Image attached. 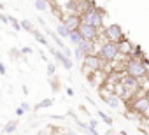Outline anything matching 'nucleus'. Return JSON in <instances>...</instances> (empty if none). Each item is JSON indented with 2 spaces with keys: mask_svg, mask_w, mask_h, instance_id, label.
<instances>
[{
  "mask_svg": "<svg viewBox=\"0 0 149 135\" xmlns=\"http://www.w3.org/2000/svg\"><path fill=\"white\" fill-rule=\"evenodd\" d=\"M125 72L137 77V79H144L147 77V65L142 58L139 56H130L125 63Z\"/></svg>",
  "mask_w": 149,
  "mask_h": 135,
  "instance_id": "obj_1",
  "label": "nucleus"
},
{
  "mask_svg": "<svg viewBox=\"0 0 149 135\" xmlns=\"http://www.w3.org/2000/svg\"><path fill=\"white\" fill-rule=\"evenodd\" d=\"M97 54L104 60V61H107V63H112L114 60H118V56H119V44L118 42H112V40H104L100 46H98V49H97Z\"/></svg>",
  "mask_w": 149,
  "mask_h": 135,
  "instance_id": "obj_2",
  "label": "nucleus"
},
{
  "mask_svg": "<svg viewBox=\"0 0 149 135\" xmlns=\"http://www.w3.org/2000/svg\"><path fill=\"white\" fill-rule=\"evenodd\" d=\"M81 21L88 23V25H93V26H97V28L102 30L104 28V13L93 6V7H90L88 11H84L81 14Z\"/></svg>",
  "mask_w": 149,
  "mask_h": 135,
  "instance_id": "obj_3",
  "label": "nucleus"
},
{
  "mask_svg": "<svg viewBox=\"0 0 149 135\" xmlns=\"http://www.w3.org/2000/svg\"><path fill=\"white\" fill-rule=\"evenodd\" d=\"M104 63H107V61H104L97 53L86 54V58H84V61H83V72H84L86 76H90V74L97 72V70H102Z\"/></svg>",
  "mask_w": 149,
  "mask_h": 135,
  "instance_id": "obj_4",
  "label": "nucleus"
},
{
  "mask_svg": "<svg viewBox=\"0 0 149 135\" xmlns=\"http://www.w3.org/2000/svg\"><path fill=\"white\" fill-rule=\"evenodd\" d=\"M104 35H105L107 40H112V42H121L123 39H126L123 28H121L119 25H116V23H112V25H109L107 28H104Z\"/></svg>",
  "mask_w": 149,
  "mask_h": 135,
  "instance_id": "obj_5",
  "label": "nucleus"
},
{
  "mask_svg": "<svg viewBox=\"0 0 149 135\" xmlns=\"http://www.w3.org/2000/svg\"><path fill=\"white\" fill-rule=\"evenodd\" d=\"M47 49H49V51H51V54L58 60V63H60V65H63V69H65V70H72V67H74L72 58H68L61 49H56V47H53V46H49Z\"/></svg>",
  "mask_w": 149,
  "mask_h": 135,
  "instance_id": "obj_6",
  "label": "nucleus"
},
{
  "mask_svg": "<svg viewBox=\"0 0 149 135\" xmlns=\"http://www.w3.org/2000/svg\"><path fill=\"white\" fill-rule=\"evenodd\" d=\"M61 23H65V26H67L68 30H77L79 25L83 23V21H81V14H68V16L63 18Z\"/></svg>",
  "mask_w": 149,
  "mask_h": 135,
  "instance_id": "obj_7",
  "label": "nucleus"
},
{
  "mask_svg": "<svg viewBox=\"0 0 149 135\" xmlns=\"http://www.w3.org/2000/svg\"><path fill=\"white\" fill-rule=\"evenodd\" d=\"M147 107H149V98H147V95L139 97V98L132 104V109H133L135 112H139V114H144Z\"/></svg>",
  "mask_w": 149,
  "mask_h": 135,
  "instance_id": "obj_8",
  "label": "nucleus"
},
{
  "mask_svg": "<svg viewBox=\"0 0 149 135\" xmlns=\"http://www.w3.org/2000/svg\"><path fill=\"white\" fill-rule=\"evenodd\" d=\"M119 44V54H123V56H132L133 54V51H135V47H133V44L128 40V39H123L121 42H118Z\"/></svg>",
  "mask_w": 149,
  "mask_h": 135,
  "instance_id": "obj_9",
  "label": "nucleus"
},
{
  "mask_svg": "<svg viewBox=\"0 0 149 135\" xmlns=\"http://www.w3.org/2000/svg\"><path fill=\"white\" fill-rule=\"evenodd\" d=\"M68 40H70V44H72L74 47H76V46H81V42L84 40V37L81 35V32H79V30H72V32H70Z\"/></svg>",
  "mask_w": 149,
  "mask_h": 135,
  "instance_id": "obj_10",
  "label": "nucleus"
},
{
  "mask_svg": "<svg viewBox=\"0 0 149 135\" xmlns=\"http://www.w3.org/2000/svg\"><path fill=\"white\" fill-rule=\"evenodd\" d=\"M54 32H56V33H58V35H60L61 39H68V37H70V32H72V30H68V28L65 26V23H61V21H60V23L56 25V30H54Z\"/></svg>",
  "mask_w": 149,
  "mask_h": 135,
  "instance_id": "obj_11",
  "label": "nucleus"
},
{
  "mask_svg": "<svg viewBox=\"0 0 149 135\" xmlns=\"http://www.w3.org/2000/svg\"><path fill=\"white\" fill-rule=\"evenodd\" d=\"M18 119H11V121H7L6 125H4V133H7V135H13L14 132H16V128H18Z\"/></svg>",
  "mask_w": 149,
  "mask_h": 135,
  "instance_id": "obj_12",
  "label": "nucleus"
},
{
  "mask_svg": "<svg viewBox=\"0 0 149 135\" xmlns=\"http://www.w3.org/2000/svg\"><path fill=\"white\" fill-rule=\"evenodd\" d=\"M53 104H54V100H53V98H44V100H40L39 104H35L33 111L37 112V111H40V109H47V107H51Z\"/></svg>",
  "mask_w": 149,
  "mask_h": 135,
  "instance_id": "obj_13",
  "label": "nucleus"
},
{
  "mask_svg": "<svg viewBox=\"0 0 149 135\" xmlns=\"http://www.w3.org/2000/svg\"><path fill=\"white\" fill-rule=\"evenodd\" d=\"M32 35L35 37V40H37L39 44H42V46H46V47H49V42H47V39H46V37H44V35H42V33H40V32H39L37 28H35V30L32 32Z\"/></svg>",
  "mask_w": 149,
  "mask_h": 135,
  "instance_id": "obj_14",
  "label": "nucleus"
},
{
  "mask_svg": "<svg viewBox=\"0 0 149 135\" xmlns=\"http://www.w3.org/2000/svg\"><path fill=\"white\" fill-rule=\"evenodd\" d=\"M74 58H76L77 61H81V63H83V61H84V58H86V53H84L79 46H76V47H74Z\"/></svg>",
  "mask_w": 149,
  "mask_h": 135,
  "instance_id": "obj_15",
  "label": "nucleus"
},
{
  "mask_svg": "<svg viewBox=\"0 0 149 135\" xmlns=\"http://www.w3.org/2000/svg\"><path fill=\"white\" fill-rule=\"evenodd\" d=\"M33 6H35L37 11H47L49 9V2H47V0H35Z\"/></svg>",
  "mask_w": 149,
  "mask_h": 135,
  "instance_id": "obj_16",
  "label": "nucleus"
},
{
  "mask_svg": "<svg viewBox=\"0 0 149 135\" xmlns=\"http://www.w3.org/2000/svg\"><path fill=\"white\" fill-rule=\"evenodd\" d=\"M21 28H23L25 32H30V33L35 30V26H33V23H32L30 19H23V21H21Z\"/></svg>",
  "mask_w": 149,
  "mask_h": 135,
  "instance_id": "obj_17",
  "label": "nucleus"
},
{
  "mask_svg": "<svg viewBox=\"0 0 149 135\" xmlns=\"http://www.w3.org/2000/svg\"><path fill=\"white\" fill-rule=\"evenodd\" d=\"M9 25L14 28V32H21V30H23V28H21V21H18V19L13 18V16L9 18Z\"/></svg>",
  "mask_w": 149,
  "mask_h": 135,
  "instance_id": "obj_18",
  "label": "nucleus"
},
{
  "mask_svg": "<svg viewBox=\"0 0 149 135\" xmlns=\"http://www.w3.org/2000/svg\"><path fill=\"white\" fill-rule=\"evenodd\" d=\"M98 116H100V119H102V121H104L105 125L112 126V123H114V121H112V118H109V116H107V114H105L104 111H100V109H98Z\"/></svg>",
  "mask_w": 149,
  "mask_h": 135,
  "instance_id": "obj_19",
  "label": "nucleus"
},
{
  "mask_svg": "<svg viewBox=\"0 0 149 135\" xmlns=\"http://www.w3.org/2000/svg\"><path fill=\"white\" fill-rule=\"evenodd\" d=\"M54 74H56V67H54V63H49V61H47V76L53 77Z\"/></svg>",
  "mask_w": 149,
  "mask_h": 135,
  "instance_id": "obj_20",
  "label": "nucleus"
},
{
  "mask_svg": "<svg viewBox=\"0 0 149 135\" xmlns=\"http://www.w3.org/2000/svg\"><path fill=\"white\" fill-rule=\"evenodd\" d=\"M9 18H11V16H7V14H4V13H0V21H2L4 25H9Z\"/></svg>",
  "mask_w": 149,
  "mask_h": 135,
  "instance_id": "obj_21",
  "label": "nucleus"
},
{
  "mask_svg": "<svg viewBox=\"0 0 149 135\" xmlns=\"http://www.w3.org/2000/svg\"><path fill=\"white\" fill-rule=\"evenodd\" d=\"M7 74V69H6V65L0 61V76H6Z\"/></svg>",
  "mask_w": 149,
  "mask_h": 135,
  "instance_id": "obj_22",
  "label": "nucleus"
},
{
  "mask_svg": "<svg viewBox=\"0 0 149 135\" xmlns=\"http://www.w3.org/2000/svg\"><path fill=\"white\" fill-rule=\"evenodd\" d=\"M37 21H39V25H40L42 28H47V23H46V21H44L42 18H37Z\"/></svg>",
  "mask_w": 149,
  "mask_h": 135,
  "instance_id": "obj_23",
  "label": "nucleus"
},
{
  "mask_svg": "<svg viewBox=\"0 0 149 135\" xmlns=\"http://www.w3.org/2000/svg\"><path fill=\"white\" fill-rule=\"evenodd\" d=\"M88 125H90L91 128H97V126H98V123H97V119H90V121H88Z\"/></svg>",
  "mask_w": 149,
  "mask_h": 135,
  "instance_id": "obj_24",
  "label": "nucleus"
},
{
  "mask_svg": "<svg viewBox=\"0 0 149 135\" xmlns=\"http://www.w3.org/2000/svg\"><path fill=\"white\" fill-rule=\"evenodd\" d=\"M21 53H25V54H32L33 51H32V47H23V49H21Z\"/></svg>",
  "mask_w": 149,
  "mask_h": 135,
  "instance_id": "obj_25",
  "label": "nucleus"
},
{
  "mask_svg": "<svg viewBox=\"0 0 149 135\" xmlns=\"http://www.w3.org/2000/svg\"><path fill=\"white\" fill-rule=\"evenodd\" d=\"M23 114H25V109L23 107H18L16 109V116H23Z\"/></svg>",
  "mask_w": 149,
  "mask_h": 135,
  "instance_id": "obj_26",
  "label": "nucleus"
},
{
  "mask_svg": "<svg viewBox=\"0 0 149 135\" xmlns=\"http://www.w3.org/2000/svg\"><path fill=\"white\" fill-rule=\"evenodd\" d=\"M37 53H39V54H40V58H42V60H44V61H46V63H47V61H49V60H47V56H46V54H44V53H42V51H37Z\"/></svg>",
  "mask_w": 149,
  "mask_h": 135,
  "instance_id": "obj_27",
  "label": "nucleus"
},
{
  "mask_svg": "<svg viewBox=\"0 0 149 135\" xmlns=\"http://www.w3.org/2000/svg\"><path fill=\"white\" fill-rule=\"evenodd\" d=\"M21 107H23V109H25V112H26V111H30V105H28V104H26V102H23V104H21Z\"/></svg>",
  "mask_w": 149,
  "mask_h": 135,
  "instance_id": "obj_28",
  "label": "nucleus"
},
{
  "mask_svg": "<svg viewBox=\"0 0 149 135\" xmlns=\"http://www.w3.org/2000/svg\"><path fill=\"white\" fill-rule=\"evenodd\" d=\"M142 116H144V119H147V121H149V107H147V109H146V112H144V114H142Z\"/></svg>",
  "mask_w": 149,
  "mask_h": 135,
  "instance_id": "obj_29",
  "label": "nucleus"
},
{
  "mask_svg": "<svg viewBox=\"0 0 149 135\" xmlns=\"http://www.w3.org/2000/svg\"><path fill=\"white\" fill-rule=\"evenodd\" d=\"M67 95H68V97H74V90H72V88H67Z\"/></svg>",
  "mask_w": 149,
  "mask_h": 135,
  "instance_id": "obj_30",
  "label": "nucleus"
},
{
  "mask_svg": "<svg viewBox=\"0 0 149 135\" xmlns=\"http://www.w3.org/2000/svg\"><path fill=\"white\" fill-rule=\"evenodd\" d=\"M105 135H119V133H116L114 130H107V132H105Z\"/></svg>",
  "mask_w": 149,
  "mask_h": 135,
  "instance_id": "obj_31",
  "label": "nucleus"
},
{
  "mask_svg": "<svg viewBox=\"0 0 149 135\" xmlns=\"http://www.w3.org/2000/svg\"><path fill=\"white\" fill-rule=\"evenodd\" d=\"M39 135H51V132H40Z\"/></svg>",
  "mask_w": 149,
  "mask_h": 135,
  "instance_id": "obj_32",
  "label": "nucleus"
},
{
  "mask_svg": "<svg viewBox=\"0 0 149 135\" xmlns=\"http://www.w3.org/2000/svg\"><path fill=\"white\" fill-rule=\"evenodd\" d=\"M4 9H6V6H4V4H0V13H2Z\"/></svg>",
  "mask_w": 149,
  "mask_h": 135,
  "instance_id": "obj_33",
  "label": "nucleus"
},
{
  "mask_svg": "<svg viewBox=\"0 0 149 135\" xmlns=\"http://www.w3.org/2000/svg\"><path fill=\"white\" fill-rule=\"evenodd\" d=\"M119 135H128V133H126L125 130H121V132H119Z\"/></svg>",
  "mask_w": 149,
  "mask_h": 135,
  "instance_id": "obj_34",
  "label": "nucleus"
},
{
  "mask_svg": "<svg viewBox=\"0 0 149 135\" xmlns=\"http://www.w3.org/2000/svg\"><path fill=\"white\" fill-rule=\"evenodd\" d=\"M146 95H147V98H149V90H147V93H146Z\"/></svg>",
  "mask_w": 149,
  "mask_h": 135,
  "instance_id": "obj_35",
  "label": "nucleus"
},
{
  "mask_svg": "<svg viewBox=\"0 0 149 135\" xmlns=\"http://www.w3.org/2000/svg\"><path fill=\"white\" fill-rule=\"evenodd\" d=\"M30 2H35V0H30Z\"/></svg>",
  "mask_w": 149,
  "mask_h": 135,
  "instance_id": "obj_36",
  "label": "nucleus"
}]
</instances>
